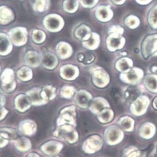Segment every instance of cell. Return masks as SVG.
Returning <instances> with one entry per match:
<instances>
[{
	"mask_svg": "<svg viewBox=\"0 0 157 157\" xmlns=\"http://www.w3.org/2000/svg\"><path fill=\"white\" fill-rule=\"evenodd\" d=\"M125 24L130 29H136L140 25V19L135 15H129L125 19Z\"/></svg>",
	"mask_w": 157,
	"mask_h": 157,
	"instance_id": "obj_8",
	"label": "cell"
},
{
	"mask_svg": "<svg viewBox=\"0 0 157 157\" xmlns=\"http://www.w3.org/2000/svg\"><path fill=\"white\" fill-rule=\"evenodd\" d=\"M118 133L117 131H113V132L111 134L110 136V139L112 141H114L115 139H117L118 137Z\"/></svg>",
	"mask_w": 157,
	"mask_h": 157,
	"instance_id": "obj_23",
	"label": "cell"
},
{
	"mask_svg": "<svg viewBox=\"0 0 157 157\" xmlns=\"http://www.w3.org/2000/svg\"><path fill=\"white\" fill-rule=\"evenodd\" d=\"M94 16L100 22L107 23L112 19L113 13L109 5H101L96 7Z\"/></svg>",
	"mask_w": 157,
	"mask_h": 157,
	"instance_id": "obj_2",
	"label": "cell"
},
{
	"mask_svg": "<svg viewBox=\"0 0 157 157\" xmlns=\"http://www.w3.org/2000/svg\"><path fill=\"white\" fill-rule=\"evenodd\" d=\"M56 146H54V145H50V146H49L48 147V150L49 151H50V152H53V151H55V149H56Z\"/></svg>",
	"mask_w": 157,
	"mask_h": 157,
	"instance_id": "obj_26",
	"label": "cell"
},
{
	"mask_svg": "<svg viewBox=\"0 0 157 157\" xmlns=\"http://www.w3.org/2000/svg\"><path fill=\"white\" fill-rule=\"evenodd\" d=\"M80 6L86 9H92L96 7L99 0H79Z\"/></svg>",
	"mask_w": 157,
	"mask_h": 157,
	"instance_id": "obj_10",
	"label": "cell"
},
{
	"mask_svg": "<svg viewBox=\"0 0 157 157\" xmlns=\"http://www.w3.org/2000/svg\"><path fill=\"white\" fill-rule=\"evenodd\" d=\"M127 75L128 78L131 80L136 79V75L135 73L133 72H130L128 73Z\"/></svg>",
	"mask_w": 157,
	"mask_h": 157,
	"instance_id": "obj_22",
	"label": "cell"
},
{
	"mask_svg": "<svg viewBox=\"0 0 157 157\" xmlns=\"http://www.w3.org/2000/svg\"><path fill=\"white\" fill-rule=\"evenodd\" d=\"M143 106V105L142 103L141 102H137L136 104V109L137 111L140 112L142 109Z\"/></svg>",
	"mask_w": 157,
	"mask_h": 157,
	"instance_id": "obj_21",
	"label": "cell"
},
{
	"mask_svg": "<svg viewBox=\"0 0 157 157\" xmlns=\"http://www.w3.org/2000/svg\"><path fill=\"white\" fill-rule=\"evenodd\" d=\"M103 119L107 120L109 117V112H105L104 113H103L102 115Z\"/></svg>",
	"mask_w": 157,
	"mask_h": 157,
	"instance_id": "obj_25",
	"label": "cell"
},
{
	"mask_svg": "<svg viewBox=\"0 0 157 157\" xmlns=\"http://www.w3.org/2000/svg\"><path fill=\"white\" fill-rule=\"evenodd\" d=\"M44 63L50 66L54 64V58L51 56H47L45 57L44 58Z\"/></svg>",
	"mask_w": 157,
	"mask_h": 157,
	"instance_id": "obj_15",
	"label": "cell"
},
{
	"mask_svg": "<svg viewBox=\"0 0 157 157\" xmlns=\"http://www.w3.org/2000/svg\"><path fill=\"white\" fill-rule=\"evenodd\" d=\"M80 6L79 0H63L62 8L64 12L69 14H73L78 12Z\"/></svg>",
	"mask_w": 157,
	"mask_h": 157,
	"instance_id": "obj_6",
	"label": "cell"
},
{
	"mask_svg": "<svg viewBox=\"0 0 157 157\" xmlns=\"http://www.w3.org/2000/svg\"><path fill=\"white\" fill-rule=\"evenodd\" d=\"M138 4L142 5H146L150 3L153 0H135Z\"/></svg>",
	"mask_w": 157,
	"mask_h": 157,
	"instance_id": "obj_17",
	"label": "cell"
},
{
	"mask_svg": "<svg viewBox=\"0 0 157 157\" xmlns=\"http://www.w3.org/2000/svg\"><path fill=\"white\" fill-rule=\"evenodd\" d=\"M79 102L81 104H85L87 102V98L86 97V96L84 95H81L79 97Z\"/></svg>",
	"mask_w": 157,
	"mask_h": 157,
	"instance_id": "obj_19",
	"label": "cell"
},
{
	"mask_svg": "<svg viewBox=\"0 0 157 157\" xmlns=\"http://www.w3.org/2000/svg\"><path fill=\"white\" fill-rule=\"evenodd\" d=\"M111 1L113 4L119 5V6L123 5L126 1V0H111Z\"/></svg>",
	"mask_w": 157,
	"mask_h": 157,
	"instance_id": "obj_18",
	"label": "cell"
},
{
	"mask_svg": "<svg viewBox=\"0 0 157 157\" xmlns=\"http://www.w3.org/2000/svg\"><path fill=\"white\" fill-rule=\"evenodd\" d=\"M147 83H148V86H150L151 88L155 89L157 87V82L153 78H149L147 79Z\"/></svg>",
	"mask_w": 157,
	"mask_h": 157,
	"instance_id": "obj_16",
	"label": "cell"
},
{
	"mask_svg": "<svg viewBox=\"0 0 157 157\" xmlns=\"http://www.w3.org/2000/svg\"><path fill=\"white\" fill-rule=\"evenodd\" d=\"M66 71H67V75H68V76H70V77L72 76L73 74V71L72 69H68Z\"/></svg>",
	"mask_w": 157,
	"mask_h": 157,
	"instance_id": "obj_27",
	"label": "cell"
},
{
	"mask_svg": "<svg viewBox=\"0 0 157 157\" xmlns=\"http://www.w3.org/2000/svg\"><path fill=\"white\" fill-rule=\"evenodd\" d=\"M126 94V98L128 101H131L135 100L136 98L138 96V95L140 94V92L136 87H132L129 88Z\"/></svg>",
	"mask_w": 157,
	"mask_h": 157,
	"instance_id": "obj_11",
	"label": "cell"
},
{
	"mask_svg": "<svg viewBox=\"0 0 157 157\" xmlns=\"http://www.w3.org/2000/svg\"><path fill=\"white\" fill-rule=\"evenodd\" d=\"M76 37L79 39H86L87 40L91 36L90 29L89 26L86 24H81L77 26L75 30Z\"/></svg>",
	"mask_w": 157,
	"mask_h": 157,
	"instance_id": "obj_7",
	"label": "cell"
},
{
	"mask_svg": "<svg viewBox=\"0 0 157 157\" xmlns=\"http://www.w3.org/2000/svg\"><path fill=\"white\" fill-rule=\"evenodd\" d=\"M32 36L34 41L40 42L45 38V33L42 30L35 29L33 31Z\"/></svg>",
	"mask_w": 157,
	"mask_h": 157,
	"instance_id": "obj_12",
	"label": "cell"
},
{
	"mask_svg": "<svg viewBox=\"0 0 157 157\" xmlns=\"http://www.w3.org/2000/svg\"><path fill=\"white\" fill-rule=\"evenodd\" d=\"M124 29L118 25H113L110 28L109 31L111 33H117L118 34H122Z\"/></svg>",
	"mask_w": 157,
	"mask_h": 157,
	"instance_id": "obj_14",
	"label": "cell"
},
{
	"mask_svg": "<svg viewBox=\"0 0 157 157\" xmlns=\"http://www.w3.org/2000/svg\"><path fill=\"white\" fill-rule=\"evenodd\" d=\"M121 67L122 71H126L129 69V66L128 65V64L127 63L124 61H123L122 63H121Z\"/></svg>",
	"mask_w": 157,
	"mask_h": 157,
	"instance_id": "obj_20",
	"label": "cell"
},
{
	"mask_svg": "<svg viewBox=\"0 0 157 157\" xmlns=\"http://www.w3.org/2000/svg\"><path fill=\"white\" fill-rule=\"evenodd\" d=\"M50 5V0H33L31 3L33 11L37 14H42L48 11Z\"/></svg>",
	"mask_w": 157,
	"mask_h": 157,
	"instance_id": "obj_4",
	"label": "cell"
},
{
	"mask_svg": "<svg viewBox=\"0 0 157 157\" xmlns=\"http://www.w3.org/2000/svg\"><path fill=\"white\" fill-rule=\"evenodd\" d=\"M10 36L14 42H23L27 36V30L25 27L17 26L10 30Z\"/></svg>",
	"mask_w": 157,
	"mask_h": 157,
	"instance_id": "obj_5",
	"label": "cell"
},
{
	"mask_svg": "<svg viewBox=\"0 0 157 157\" xmlns=\"http://www.w3.org/2000/svg\"><path fill=\"white\" fill-rule=\"evenodd\" d=\"M42 24L46 30L56 33L63 29L65 25V21L63 17L59 14L50 13L44 17Z\"/></svg>",
	"mask_w": 157,
	"mask_h": 157,
	"instance_id": "obj_1",
	"label": "cell"
},
{
	"mask_svg": "<svg viewBox=\"0 0 157 157\" xmlns=\"http://www.w3.org/2000/svg\"><path fill=\"white\" fill-rule=\"evenodd\" d=\"M63 153L65 157H76L77 156V150L73 147H66L63 150Z\"/></svg>",
	"mask_w": 157,
	"mask_h": 157,
	"instance_id": "obj_13",
	"label": "cell"
},
{
	"mask_svg": "<svg viewBox=\"0 0 157 157\" xmlns=\"http://www.w3.org/2000/svg\"><path fill=\"white\" fill-rule=\"evenodd\" d=\"M0 10V19L2 25H7L15 20V13L10 7L7 5H2Z\"/></svg>",
	"mask_w": 157,
	"mask_h": 157,
	"instance_id": "obj_3",
	"label": "cell"
},
{
	"mask_svg": "<svg viewBox=\"0 0 157 157\" xmlns=\"http://www.w3.org/2000/svg\"><path fill=\"white\" fill-rule=\"evenodd\" d=\"M122 127H124V128H129V127H130V124L129 121H126L123 122V123H122Z\"/></svg>",
	"mask_w": 157,
	"mask_h": 157,
	"instance_id": "obj_24",
	"label": "cell"
},
{
	"mask_svg": "<svg viewBox=\"0 0 157 157\" xmlns=\"http://www.w3.org/2000/svg\"><path fill=\"white\" fill-rule=\"evenodd\" d=\"M148 22L151 27L157 28V4L154 5L148 15Z\"/></svg>",
	"mask_w": 157,
	"mask_h": 157,
	"instance_id": "obj_9",
	"label": "cell"
}]
</instances>
